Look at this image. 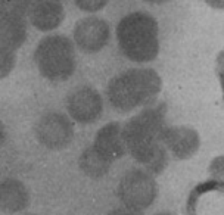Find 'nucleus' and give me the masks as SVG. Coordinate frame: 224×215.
<instances>
[{"label":"nucleus","instance_id":"nucleus-24","mask_svg":"<svg viewBox=\"0 0 224 215\" xmlns=\"http://www.w3.org/2000/svg\"><path fill=\"white\" fill-rule=\"evenodd\" d=\"M153 215H177V214L171 212V211H158V212H155Z\"/></svg>","mask_w":224,"mask_h":215},{"label":"nucleus","instance_id":"nucleus-3","mask_svg":"<svg viewBox=\"0 0 224 215\" xmlns=\"http://www.w3.org/2000/svg\"><path fill=\"white\" fill-rule=\"evenodd\" d=\"M116 43L128 61L152 62L159 53L158 21L145 10L127 14L116 25Z\"/></svg>","mask_w":224,"mask_h":215},{"label":"nucleus","instance_id":"nucleus-1","mask_svg":"<svg viewBox=\"0 0 224 215\" xmlns=\"http://www.w3.org/2000/svg\"><path fill=\"white\" fill-rule=\"evenodd\" d=\"M165 103L142 108L122 125V136L131 158L152 175H159L168 165V150L161 136L165 125Z\"/></svg>","mask_w":224,"mask_h":215},{"label":"nucleus","instance_id":"nucleus-5","mask_svg":"<svg viewBox=\"0 0 224 215\" xmlns=\"http://www.w3.org/2000/svg\"><path fill=\"white\" fill-rule=\"evenodd\" d=\"M116 196L122 206L143 212L155 202L158 196V183L155 175L143 168L130 169L118 183Z\"/></svg>","mask_w":224,"mask_h":215},{"label":"nucleus","instance_id":"nucleus-13","mask_svg":"<svg viewBox=\"0 0 224 215\" xmlns=\"http://www.w3.org/2000/svg\"><path fill=\"white\" fill-rule=\"evenodd\" d=\"M27 39V19L0 18V47L16 52Z\"/></svg>","mask_w":224,"mask_h":215},{"label":"nucleus","instance_id":"nucleus-4","mask_svg":"<svg viewBox=\"0 0 224 215\" xmlns=\"http://www.w3.org/2000/svg\"><path fill=\"white\" fill-rule=\"evenodd\" d=\"M34 62L43 78L52 83L69 80L75 71V44L67 35L43 37L34 52Z\"/></svg>","mask_w":224,"mask_h":215},{"label":"nucleus","instance_id":"nucleus-22","mask_svg":"<svg viewBox=\"0 0 224 215\" xmlns=\"http://www.w3.org/2000/svg\"><path fill=\"white\" fill-rule=\"evenodd\" d=\"M218 68H220V71L224 74V50L218 56Z\"/></svg>","mask_w":224,"mask_h":215},{"label":"nucleus","instance_id":"nucleus-19","mask_svg":"<svg viewBox=\"0 0 224 215\" xmlns=\"http://www.w3.org/2000/svg\"><path fill=\"white\" fill-rule=\"evenodd\" d=\"M106 215H143L142 211H136V209L127 208V206H120V208L111 209Z\"/></svg>","mask_w":224,"mask_h":215},{"label":"nucleus","instance_id":"nucleus-8","mask_svg":"<svg viewBox=\"0 0 224 215\" xmlns=\"http://www.w3.org/2000/svg\"><path fill=\"white\" fill-rule=\"evenodd\" d=\"M74 43L84 53H97L109 43V24L102 18L87 16L80 19L74 27Z\"/></svg>","mask_w":224,"mask_h":215},{"label":"nucleus","instance_id":"nucleus-6","mask_svg":"<svg viewBox=\"0 0 224 215\" xmlns=\"http://www.w3.org/2000/svg\"><path fill=\"white\" fill-rule=\"evenodd\" d=\"M34 134L41 146L50 150H62L74 140V125L67 115L47 112L41 115L34 127Z\"/></svg>","mask_w":224,"mask_h":215},{"label":"nucleus","instance_id":"nucleus-9","mask_svg":"<svg viewBox=\"0 0 224 215\" xmlns=\"http://www.w3.org/2000/svg\"><path fill=\"white\" fill-rule=\"evenodd\" d=\"M165 149L178 161L193 158L201 148V137L195 128L189 125H171L165 127L161 136Z\"/></svg>","mask_w":224,"mask_h":215},{"label":"nucleus","instance_id":"nucleus-25","mask_svg":"<svg viewBox=\"0 0 224 215\" xmlns=\"http://www.w3.org/2000/svg\"><path fill=\"white\" fill-rule=\"evenodd\" d=\"M25 215H37V214H25Z\"/></svg>","mask_w":224,"mask_h":215},{"label":"nucleus","instance_id":"nucleus-23","mask_svg":"<svg viewBox=\"0 0 224 215\" xmlns=\"http://www.w3.org/2000/svg\"><path fill=\"white\" fill-rule=\"evenodd\" d=\"M145 3H149V5H164V3H167V2H170V0H143Z\"/></svg>","mask_w":224,"mask_h":215},{"label":"nucleus","instance_id":"nucleus-2","mask_svg":"<svg viewBox=\"0 0 224 215\" xmlns=\"http://www.w3.org/2000/svg\"><path fill=\"white\" fill-rule=\"evenodd\" d=\"M162 88V80L152 68H131L111 78L106 86L109 105L118 112L150 106Z\"/></svg>","mask_w":224,"mask_h":215},{"label":"nucleus","instance_id":"nucleus-20","mask_svg":"<svg viewBox=\"0 0 224 215\" xmlns=\"http://www.w3.org/2000/svg\"><path fill=\"white\" fill-rule=\"evenodd\" d=\"M205 3L212 9H218V10H224V0H204Z\"/></svg>","mask_w":224,"mask_h":215},{"label":"nucleus","instance_id":"nucleus-7","mask_svg":"<svg viewBox=\"0 0 224 215\" xmlns=\"http://www.w3.org/2000/svg\"><path fill=\"white\" fill-rule=\"evenodd\" d=\"M67 109L71 120L80 124H92L103 112V99L93 87L83 86L72 90L67 99Z\"/></svg>","mask_w":224,"mask_h":215},{"label":"nucleus","instance_id":"nucleus-18","mask_svg":"<svg viewBox=\"0 0 224 215\" xmlns=\"http://www.w3.org/2000/svg\"><path fill=\"white\" fill-rule=\"evenodd\" d=\"M208 172L212 178L224 181V155H218L210 162Z\"/></svg>","mask_w":224,"mask_h":215},{"label":"nucleus","instance_id":"nucleus-14","mask_svg":"<svg viewBox=\"0 0 224 215\" xmlns=\"http://www.w3.org/2000/svg\"><path fill=\"white\" fill-rule=\"evenodd\" d=\"M111 165H112V162L105 155L100 153L93 144L84 149L78 158L80 169L88 178H95V180H99L108 174Z\"/></svg>","mask_w":224,"mask_h":215},{"label":"nucleus","instance_id":"nucleus-11","mask_svg":"<svg viewBox=\"0 0 224 215\" xmlns=\"http://www.w3.org/2000/svg\"><path fill=\"white\" fill-rule=\"evenodd\" d=\"M95 146L111 162L121 159L127 153V146L122 136V125L118 122H108L97 130L93 140Z\"/></svg>","mask_w":224,"mask_h":215},{"label":"nucleus","instance_id":"nucleus-17","mask_svg":"<svg viewBox=\"0 0 224 215\" xmlns=\"http://www.w3.org/2000/svg\"><path fill=\"white\" fill-rule=\"evenodd\" d=\"M108 2L109 0H74L75 6L87 14H95V12L102 10L108 5Z\"/></svg>","mask_w":224,"mask_h":215},{"label":"nucleus","instance_id":"nucleus-16","mask_svg":"<svg viewBox=\"0 0 224 215\" xmlns=\"http://www.w3.org/2000/svg\"><path fill=\"white\" fill-rule=\"evenodd\" d=\"M16 63V55L12 50L0 47V80L6 78L14 71Z\"/></svg>","mask_w":224,"mask_h":215},{"label":"nucleus","instance_id":"nucleus-21","mask_svg":"<svg viewBox=\"0 0 224 215\" xmlns=\"http://www.w3.org/2000/svg\"><path fill=\"white\" fill-rule=\"evenodd\" d=\"M5 139H6V128H5V124L0 120V146L5 143Z\"/></svg>","mask_w":224,"mask_h":215},{"label":"nucleus","instance_id":"nucleus-12","mask_svg":"<svg viewBox=\"0 0 224 215\" xmlns=\"http://www.w3.org/2000/svg\"><path fill=\"white\" fill-rule=\"evenodd\" d=\"M30 205V192L18 178L0 181V211L6 214L21 212Z\"/></svg>","mask_w":224,"mask_h":215},{"label":"nucleus","instance_id":"nucleus-10","mask_svg":"<svg viewBox=\"0 0 224 215\" xmlns=\"http://www.w3.org/2000/svg\"><path fill=\"white\" fill-rule=\"evenodd\" d=\"M27 16L39 31H52L62 24L65 9L62 0H25Z\"/></svg>","mask_w":224,"mask_h":215},{"label":"nucleus","instance_id":"nucleus-15","mask_svg":"<svg viewBox=\"0 0 224 215\" xmlns=\"http://www.w3.org/2000/svg\"><path fill=\"white\" fill-rule=\"evenodd\" d=\"M0 18L28 19L25 0H0Z\"/></svg>","mask_w":224,"mask_h":215}]
</instances>
